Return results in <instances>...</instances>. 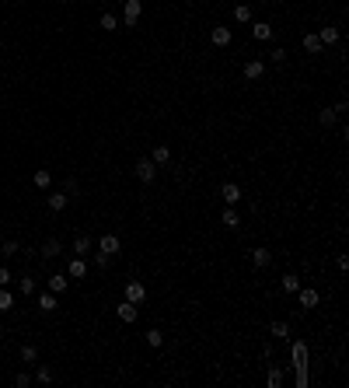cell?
I'll use <instances>...</instances> for the list:
<instances>
[{"label": "cell", "instance_id": "obj_1", "mask_svg": "<svg viewBox=\"0 0 349 388\" xmlns=\"http://www.w3.org/2000/svg\"><path fill=\"white\" fill-rule=\"evenodd\" d=\"M290 360H293V371H297V385L308 388V343L304 339L290 343Z\"/></svg>", "mask_w": 349, "mask_h": 388}, {"label": "cell", "instance_id": "obj_2", "mask_svg": "<svg viewBox=\"0 0 349 388\" xmlns=\"http://www.w3.org/2000/svg\"><path fill=\"white\" fill-rule=\"evenodd\" d=\"M143 18V0H126V7H122V25L126 28H136Z\"/></svg>", "mask_w": 349, "mask_h": 388}, {"label": "cell", "instance_id": "obj_3", "mask_svg": "<svg viewBox=\"0 0 349 388\" xmlns=\"http://www.w3.org/2000/svg\"><path fill=\"white\" fill-rule=\"evenodd\" d=\"M133 175L140 178V182H143V186H150V182L157 178V165L150 161V157H140V161L133 165Z\"/></svg>", "mask_w": 349, "mask_h": 388}, {"label": "cell", "instance_id": "obj_4", "mask_svg": "<svg viewBox=\"0 0 349 388\" xmlns=\"http://www.w3.org/2000/svg\"><path fill=\"white\" fill-rule=\"evenodd\" d=\"M220 199H224L227 207H237V203L245 199V193H241V186H237V182H224V186H220Z\"/></svg>", "mask_w": 349, "mask_h": 388}, {"label": "cell", "instance_id": "obj_5", "mask_svg": "<svg viewBox=\"0 0 349 388\" xmlns=\"http://www.w3.org/2000/svg\"><path fill=\"white\" fill-rule=\"evenodd\" d=\"M210 42H213L216 49H227V46L234 42V32L231 28H224V25H216L213 32H210Z\"/></svg>", "mask_w": 349, "mask_h": 388}, {"label": "cell", "instance_id": "obj_6", "mask_svg": "<svg viewBox=\"0 0 349 388\" xmlns=\"http://www.w3.org/2000/svg\"><path fill=\"white\" fill-rule=\"evenodd\" d=\"M119 249H122L119 234H101V238H98V252H105V255H119Z\"/></svg>", "mask_w": 349, "mask_h": 388}, {"label": "cell", "instance_id": "obj_7", "mask_svg": "<svg viewBox=\"0 0 349 388\" xmlns=\"http://www.w3.org/2000/svg\"><path fill=\"white\" fill-rule=\"evenodd\" d=\"M126 301H133V304H143V301H147V287H143L140 280H129V283H126Z\"/></svg>", "mask_w": 349, "mask_h": 388}, {"label": "cell", "instance_id": "obj_8", "mask_svg": "<svg viewBox=\"0 0 349 388\" xmlns=\"http://www.w3.org/2000/svg\"><path fill=\"white\" fill-rule=\"evenodd\" d=\"M67 276H70V280H84V276H88V262H84V255H74V259H70Z\"/></svg>", "mask_w": 349, "mask_h": 388}, {"label": "cell", "instance_id": "obj_9", "mask_svg": "<svg viewBox=\"0 0 349 388\" xmlns=\"http://www.w3.org/2000/svg\"><path fill=\"white\" fill-rule=\"evenodd\" d=\"M262 74H266V59H248V63H245V80H258L262 77Z\"/></svg>", "mask_w": 349, "mask_h": 388}, {"label": "cell", "instance_id": "obj_10", "mask_svg": "<svg viewBox=\"0 0 349 388\" xmlns=\"http://www.w3.org/2000/svg\"><path fill=\"white\" fill-rule=\"evenodd\" d=\"M150 161H154L157 168H164V165H171V147H168V144H157L154 151H150Z\"/></svg>", "mask_w": 349, "mask_h": 388}, {"label": "cell", "instance_id": "obj_11", "mask_svg": "<svg viewBox=\"0 0 349 388\" xmlns=\"http://www.w3.org/2000/svg\"><path fill=\"white\" fill-rule=\"evenodd\" d=\"M116 315L122 318V322H136V318H140V304H133V301H122V304L116 308Z\"/></svg>", "mask_w": 349, "mask_h": 388}, {"label": "cell", "instance_id": "obj_12", "mask_svg": "<svg viewBox=\"0 0 349 388\" xmlns=\"http://www.w3.org/2000/svg\"><path fill=\"white\" fill-rule=\"evenodd\" d=\"M220 224H224L227 231H237V228H241V214H237L234 207H227V210L220 214Z\"/></svg>", "mask_w": 349, "mask_h": 388}, {"label": "cell", "instance_id": "obj_13", "mask_svg": "<svg viewBox=\"0 0 349 388\" xmlns=\"http://www.w3.org/2000/svg\"><path fill=\"white\" fill-rule=\"evenodd\" d=\"M252 35L258 42H269L272 39V25H269V21H252Z\"/></svg>", "mask_w": 349, "mask_h": 388}, {"label": "cell", "instance_id": "obj_14", "mask_svg": "<svg viewBox=\"0 0 349 388\" xmlns=\"http://www.w3.org/2000/svg\"><path fill=\"white\" fill-rule=\"evenodd\" d=\"M252 262L255 270H266V266H272V252L269 249H252Z\"/></svg>", "mask_w": 349, "mask_h": 388}, {"label": "cell", "instance_id": "obj_15", "mask_svg": "<svg viewBox=\"0 0 349 388\" xmlns=\"http://www.w3.org/2000/svg\"><path fill=\"white\" fill-rule=\"evenodd\" d=\"M67 203H70V196L67 193H49V210H53V214H63Z\"/></svg>", "mask_w": 349, "mask_h": 388}, {"label": "cell", "instance_id": "obj_16", "mask_svg": "<svg viewBox=\"0 0 349 388\" xmlns=\"http://www.w3.org/2000/svg\"><path fill=\"white\" fill-rule=\"evenodd\" d=\"M297 294H300V304H304V308H318V301H321L314 287H300Z\"/></svg>", "mask_w": 349, "mask_h": 388}, {"label": "cell", "instance_id": "obj_17", "mask_svg": "<svg viewBox=\"0 0 349 388\" xmlns=\"http://www.w3.org/2000/svg\"><path fill=\"white\" fill-rule=\"evenodd\" d=\"M35 304H39V311H46V315H49V311H56V294H53V291L39 294V297H35Z\"/></svg>", "mask_w": 349, "mask_h": 388}, {"label": "cell", "instance_id": "obj_18", "mask_svg": "<svg viewBox=\"0 0 349 388\" xmlns=\"http://www.w3.org/2000/svg\"><path fill=\"white\" fill-rule=\"evenodd\" d=\"M67 287H70V276H67V273H56V276H49V291H53V294H63Z\"/></svg>", "mask_w": 349, "mask_h": 388}, {"label": "cell", "instance_id": "obj_19", "mask_svg": "<svg viewBox=\"0 0 349 388\" xmlns=\"http://www.w3.org/2000/svg\"><path fill=\"white\" fill-rule=\"evenodd\" d=\"M279 287H283L287 294H297V291H300V276H297V273H283Z\"/></svg>", "mask_w": 349, "mask_h": 388}, {"label": "cell", "instance_id": "obj_20", "mask_svg": "<svg viewBox=\"0 0 349 388\" xmlns=\"http://www.w3.org/2000/svg\"><path fill=\"white\" fill-rule=\"evenodd\" d=\"M304 53H311V56H318V53H321V39H318V32L304 35Z\"/></svg>", "mask_w": 349, "mask_h": 388}, {"label": "cell", "instance_id": "obj_21", "mask_svg": "<svg viewBox=\"0 0 349 388\" xmlns=\"http://www.w3.org/2000/svg\"><path fill=\"white\" fill-rule=\"evenodd\" d=\"M59 252H63V245H59L56 238H49V241H46V245H42V255H46V259H56Z\"/></svg>", "mask_w": 349, "mask_h": 388}, {"label": "cell", "instance_id": "obj_22", "mask_svg": "<svg viewBox=\"0 0 349 388\" xmlns=\"http://www.w3.org/2000/svg\"><path fill=\"white\" fill-rule=\"evenodd\" d=\"M318 39H321V46H335L339 42V28H321Z\"/></svg>", "mask_w": 349, "mask_h": 388}, {"label": "cell", "instance_id": "obj_23", "mask_svg": "<svg viewBox=\"0 0 349 388\" xmlns=\"http://www.w3.org/2000/svg\"><path fill=\"white\" fill-rule=\"evenodd\" d=\"M32 182H35L39 189H49V186H53V175H49V168H39V172H35V178H32Z\"/></svg>", "mask_w": 349, "mask_h": 388}, {"label": "cell", "instance_id": "obj_24", "mask_svg": "<svg viewBox=\"0 0 349 388\" xmlns=\"http://www.w3.org/2000/svg\"><path fill=\"white\" fill-rule=\"evenodd\" d=\"M234 21L248 25V21H252V7H248V4H237V7H234Z\"/></svg>", "mask_w": 349, "mask_h": 388}, {"label": "cell", "instance_id": "obj_25", "mask_svg": "<svg viewBox=\"0 0 349 388\" xmlns=\"http://www.w3.org/2000/svg\"><path fill=\"white\" fill-rule=\"evenodd\" d=\"M266 385H269V388H283V371H279V367H269V374H266Z\"/></svg>", "mask_w": 349, "mask_h": 388}, {"label": "cell", "instance_id": "obj_26", "mask_svg": "<svg viewBox=\"0 0 349 388\" xmlns=\"http://www.w3.org/2000/svg\"><path fill=\"white\" fill-rule=\"evenodd\" d=\"M269 332L276 336V339H290V325H287V322H272Z\"/></svg>", "mask_w": 349, "mask_h": 388}, {"label": "cell", "instance_id": "obj_27", "mask_svg": "<svg viewBox=\"0 0 349 388\" xmlns=\"http://www.w3.org/2000/svg\"><path fill=\"white\" fill-rule=\"evenodd\" d=\"M318 122H321V126H335V122H339L335 109H321V112H318Z\"/></svg>", "mask_w": 349, "mask_h": 388}, {"label": "cell", "instance_id": "obj_28", "mask_svg": "<svg viewBox=\"0 0 349 388\" xmlns=\"http://www.w3.org/2000/svg\"><path fill=\"white\" fill-rule=\"evenodd\" d=\"M88 249H91V238H88V234H77V238H74V252L84 255Z\"/></svg>", "mask_w": 349, "mask_h": 388}, {"label": "cell", "instance_id": "obj_29", "mask_svg": "<svg viewBox=\"0 0 349 388\" xmlns=\"http://www.w3.org/2000/svg\"><path fill=\"white\" fill-rule=\"evenodd\" d=\"M101 28H105V32H116V28H119V18L105 11V14H101Z\"/></svg>", "mask_w": 349, "mask_h": 388}, {"label": "cell", "instance_id": "obj_30", "mask_svg": "<svg viewBox=\"0 0 349 388\" xmlns=\"http://www.w3.org/2000/svg\"><path fill=\"white\" fill-rule=\"evenodd\" d=\"M161 343H164V336H161V329H147V346H161Z\"/></svg>", "mask_w": 349, "mask_h": 388}, {"label": "cell", "instance_id": "obj_31", "mask_svg": "<svg viewBox=\"0 0 349 388\" xmlns=\"http://www.w3.org/2000/svg\"><path fill=\"white\" fill-rule=\"evenodd\" d=\"M21 360H25V364H35V360H39V350L35 346H21Z\"/></svg>", "mask_w": 349, "mask_h": 388}, {"label": "cell", "instance_id": "obj_32", "mask_svg": "<svg viewBox=\"0 0 349 388\" xmlns=\"http://www.w3.org/2000/svg\"><path fill=\"white\" fill-rule=\"evenodd\" d=\"M35 381L49 385V381H53V371H49V367H42V364H39V367H35Z\"/></svg>", "mask_w": 349, "mask_h": 388}, {"label": "cell", "instance_id": "obj_33", "mask_svg": "<svg viewBox=\"0 0 349 388\" xmlns=\"http://www.w3.org/2000/svg\"><path fill=\"white\" fill-rule=\"evenodd\" d=\"M18 241H0V255H18Z\"/></svg>", "mask_w": 349, "mask_h": 388}, {"label": "cell", "instance_id": "obj_34", "mask_svg": "<svg viewBox=\"0 0 349 388\" xmlns=\"http://www.w3.org/2000/svg\"><path fill=\"white\" fill-rule=\"evenodd\" d=\"M11 304H14V294L0 291V311H11Z\"/></svg>", "mask_w": 349, "mask_h": 388}, {"label": "cell", "instance_id": "obj_35", "mask_svg": "<svg viewBox=\"0 0 349 388\" xmlns=\"http://www.w3.org/2000/svg\"><path fill=\"white\" fill-rule=\"evenodd\" d=\"M21 294H35V280L32 276H21Z\"/></svg>", "mask_w": 349, "mask_h": 388}, {"label": "cell", "instance_id": "obj_36", "mask_svg": "<svg viewBox=\"0 0 349 388\" xmlns=\"http://www.w3.org/2000/svg\"><path fill=\"white\" fill-rule=\"evenodd\" d=\"M14 385H18V388H28V385H32V374H25V371H21L18 378H14Z\"/></svg>", "mask_w": 349, "mask_h": 388}, {"label": "cell", "instance_id": "obj_37", "mask_svg": "<svg viewBox=\"0 0 349 388\" xmlns=\"http://www.w3.org/2000/svg\"><path fill=\"white\" fill-rule=\"evenodd\" d=\"M11 280H14V276H11V270H7V266H0V287H7Z\"/></svg>", "mask_w": 349, "mask_h": 388}, {"label": "cell", "instance_id": "obj_38", "mask_svg": "<svg viewBox=\"0 0 349 388\" xmlns=\"http://www.w3.org/2000/svg\"><path fill=\"white\" fill-rule=\"evenodd\" d=\"M332 109H335V116H342V112H346V109H349V101H346V98H339V101H335Z\"/></svg>", "mask_w": 349, "mask_h": 388}, {"label": "cell", "instance_id": "obj_39", "mask_svg": "<svg viewBox=\"0 0 349 388\" xmlns=\"http://www.w3.org/2000/svg\"><path fill=\"white\" fill-rule=\"evenodd\" d=\"M283 59H287V49L276 46V49H272V63H283Z\"/></svg>", "mask_w": 349, "mask_h": 388}, {"label": "cell", "instance_id": "obj_40", "mask_svg": "<svg viewBox=\"0 0 349 388\" xmlns=\"http://www.w3.org/2000/svg\"><path fill=\"white\" fill-rule=\"evenodd\" d=\"M63 193H67V196H74V193H77V182H74V178H67V186H63Z\"/></svg>", "mask_w": 349, "mask_h": 388}, {"label": "cell", "instance_id": "obj_41", "mask_svg": "<svg viewBox=\"0 0 349 388\" xmlns=\"http://www.w3.org/2000/svg\"><path fill=\"white\" fill-rule=\"evenodd\" d=\"M95 262H98V266H108V262H112V255H105V252H98V255H95Z\"/></svg>", "mask_w": 349, "mask_h": 388}, {"label": "cell", "instance_id": "obj_42", "mask_svg": "<svg viewBox=\"0 0 349 388\" xmlns=\"http://www.w3.org/2000/svg\"><path fill=\"white\" fill-rule=\"evenodd\" d=\"M0 241H4V234H0Z\"/></svg>", "mask_w": 349, "mask_h": 388}, {"label": "cell", "instance_id": "obj_43", "mask_svg": "<svg viewBox=\"0 0 349 388\" xmlns=\"http://www.w3.org/2000/svg\"><path fill=\"white\" fill-rule=\"evenodd\" d=\"M0 357H4V353H0Z\"/></svg>", "mask_w": 349, "mask_h": 388}, {"label": "cell", "instance_id": "obj_44", "mask_svg": "<svg viewBox=\"0 0 349 388\" xmlns=\"http://www.w3.org/2000/svg\"><path fill=\"white\" fill-rule=\"evenodd\" d=\"M0 42H4V39H0Z\"/></svg>", "mask_w": 349, "mask_h": 388}]
</instances>
